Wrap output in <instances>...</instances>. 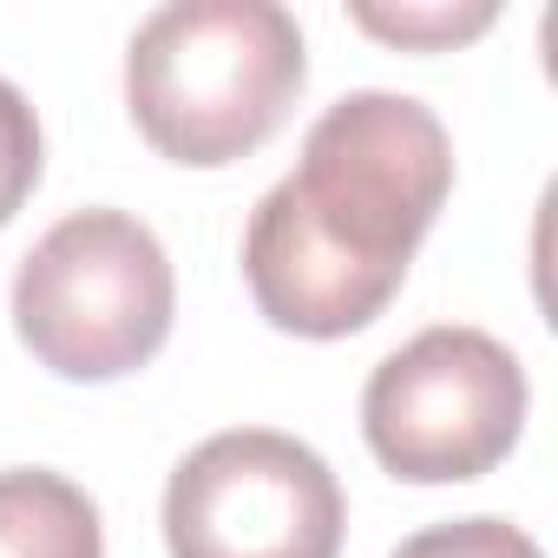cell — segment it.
I'll use <instances>...</instances> for the list:
<instances>
[{
    "label": "cell",
    "instance_id": "6da1fadb",
    "mask_svg": "<svg viewBox=\"0 0 558 558\" xmlns=\"http://www.w3.org/2000/svg\"><path fill=\"white\" fill-rule=\"evenodd\" d=\"M453 191L447 125L408 93H349L243 230L256 310L310 342L368 329L408 283V263Z\"/></svg>",
    "mask_w": 558,
    "mask_h": 558
},
{
    "label": "cell",
    "instance_id": "5b68a950",
    "mask_svg": "<svg viewBox=\"0 0 558 558\" xmlns=\"http://www.w3.org/2000/svg\"><path fill=\"white\" fill-rule=\"evenodd\" d=\"M342 486L316 447L276 427H230L191 447L165 486L171 558H336Z\"/></svg>",
    "mask_w": 558,
    "mask_h": 558
},
{
    "label": "cell",
    "instance_id": "ba28073f",
    "mask_svg": "<svg viewBox=\"0 0 558 558\" xmlns=\"http://www.w3.org/2000/svg\"><path fill=\"white\" fill-rule=\"evenodd\" d=\"M40 119L27 106L21 86L0 80V223H14V210L34 197L40 184Z\"/></svg>",
    "mask_w": 558,
    "mask_h": 558
},
{
    "label": "cell",
    "instance_id": "277c9868",
    "mask_svg": "<svg viewBox=\"0 0 558 558\" xmlns=\"http://www.w3.org/2000/svg\"><path fill=\"white\" fill-rule=\"evenodd\" d=\"M532 388L506 342L486 329H421L362 388V434L408 486H453L493 473L525 427Z\"/></svg>",
    "mask_w": 558,
    "mask_h": 558
},
{
    "label": "cell",
    "instance_id": "3957f363",
    "mask_svg": "<svg viewBox=\"0 0 558 558\" xmlns=\"http://www.w3.org/2000/svg\"><path fill=\"white\" fill-rule=\"evenodd\" d=\"M178 283L165 243L125 210L60 217L14 276V329L60 381H119L171 336Z\"/></svg>",
    "mask_w": 558,
    "mask_h": 558
},
{
    "label": "cell",
    "instance_id": "8992f818",
    "mask_svg": "<svg viewBox=\"0 0 558 558\" xmlns=\"http://www.w3.org/2000/svg\"><path fill=\"white\" fill-rule=\"evenodd\" d=\"M0 558H106L99 506L47 466L0 473Z\"/></svg>",
    "mask_w": 558,
    "mask_h": 558
},
{
    "label": "cell",
    "instance_id": "7a4b0ae2",
    "mask_svg": "<svg viewBox=\"0 0 558 558\" xmlns=\"http://www.w3.org/2000/svg\"><path fill=\"white\" fill-rule=\"evenodd\" d=\"M310 80L303 27L276 0H171L125 53L132 125L171 165H236L283 132Z\"/></svg>",
    "mask_w": 558,
    "mask_h": 558
},
{
    "label": "cell",
    "instance_id": "9c48e42d",
    "mask_svg": "<svg viewBox=\"0 0 558 558\" xmlns=\"http://www.w3.org/2000/svg\"><path fill=\"white\" fill-rule=\"evenodd\" d=\"M395 558H545V551L506 519H447V525L401 538Z\"/></svg>",
    "mask_w": 558,
    "mask_h": 558
},
{
    "label": "cell",
    "instance_id": "52a82bcc",
    "mask_svg": "<svg viewBox=\"0 0 558 558\" xmlns=\"http://www.w3.org/2000/svg\"><path fill=\"white\" fill-rule=\"evenodd\" d=\"M493 0H473V8H447V0H427V8H355V27L388 40V47H414V53H447L473 34L493 27Z\"/></svg>",
    "mask_w": 558,
    "mask_h": 558
}]
</instances>
